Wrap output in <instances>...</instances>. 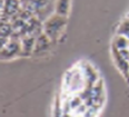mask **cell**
I'll list each match as a JSON object with an SVG mask.
<instances>
[{"mask_svg":"<svg viewBox=\"0 0 129 117\" xmlns=\"http://www.w3.org/2000/svg\"><path fill=\"white\" fill-rule=\"evenodd\" d=\"M117 36H122L129 39V18H126L120 22L117 28Z\"/></svg>","mask_w":129,"mask_h":117,"instance_id":"obj_8","label":"cell"},{"mask_svg":"<svg viewBox=\"0 0 129 117\" xmlns=\"http://www.w3.org/2000/svg\"><path fill=\"white\" fill-rule=\"evenodd\" d=\"M36 38L35 36H25L20 38L21 42V49H22V55L30 56L34 54L35 43H36Z\"/></svg>","mask_w":129,"mask_h":117,"instance_id":"obj_5","label":"cell"},{"mask_svg":"<svg viewBox=\"0 0 129 117\" xmlns=\"http://www.w3.org/2000/svg\"><path fill=\"white\" fill-rule=\"evenodd\" d=\"M70 11V0H56L55 13L67 17Z\"/></svg>","mask_w":129,"mask_h":117,"instance_id":"obj_6","label":"cell"},{"mask_svg":"<svg viewBox=\"0 0 129 117\" xmlns=\"http://www.w3.org/2000/svg\"><path fill=\"white\" fill-rule=\"evenodd\" d=\"M51 43H52L51 40L42 32L41 35H39L36 38V43H35V49H34V54L32 55H40V54L46 53L50 48Z\"/></svg>","mask_w":129,"mask_h":117,"instance_id":"obj_4","label":"cell"},{"mask_svg":"<svg viewBox=\"0 0 129 117\" xmlns=\"http://www.w3.org/2000/svg\"><path fill=\"white\" fill-rule=\"evenodd\" d=\"M112 47H115L119 51L127 50V49H129V39L126 37H122V36H116V38L114 39Z\"/></svg>","mask_w":129,"mask_h":117,"instance_id":"obj_7","label":"cell"},{"mask_svg":"<svg viewBox=\"0 0 129 117\" xmlns=\"http://www.w3.org/2000/svg\"><path fill=\"white\" fill-rule=\"evenodd\" d=\"M22 55V49H21V42L20 39L11 37L10 40L5 46L1 47V59L2 60H10L16 57Z\"/></svg>","mask_w":129,"mask_h":117,"instance_id":"obj_2","label":"cell"},{"mask_svg":"<svg viewBox=\"0 0 129 117\" xmlns=\"http://www.w3.org/2000/svg\"><path fill=\"white\" fill-rule=\"evenodd\" d=\"M67 26V17L59 16L57 13L52 15L46 21L42 22V32L53 42L58 40L64 31Z\"/></svg>","mask_w":129,"mask_h":117,"instance_id":"obj_1","label":"cell"},{"mask_svg":"<svg viewBox=\"0 0 129 117\" xmlns=\"http://www.w3.org/2000/svg\"><path fill=\"white\" fill-rule=\"evenodd\" d=\"M112 58H114L115 65L117 66L118 69L123 74L126 78L128 79V73H129V61L120 54L119 50H117L115 47H112Z\"/></svg>","mask_w":129,"mask_h":117,"instance_id":"obj_3","label":"cell"},{"mask_svg":"<svg viewBox=\"0 0 129 117\" xmlns=\"http://www.w3.org/2000/svg\"><path fill=\"white\" fill-rule=\"evenodd\" d=\"M128 79H129V73H128Z\"/></svg>","mask_w":129,"mask_h":117,"instance_id":"obj_9","label":"cell"}]
</instances>
